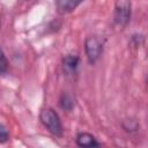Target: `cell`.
<instances>
[{
  "mask_svg": "<svg viewBox=\"0 0 148 148\" xmlns=\"http://www.w3.org/2000/svg\"><path fill=\"white\" fill-rule=\"evenodd\" d=\"M40 123L54 136H61L64 128L59 114L51 108H44L39 113Z\"/></svg>",
  "mask_w": 148,
  "mask_h": 148,
  "instance_id": "obj_1",
  "label": "cell"
},
{
  "mask_svg": "<svg viewBox=\"0 0 148 148\" xmlns=\"http://www.w3.org/2000/svg\"><path fill=\"white\" fill-rule=\"evenodd\" d=\"M84 52L90 65H95L103 52V42L97 36H89L84 40Z\"/></svg>",
  "mask_w": 148,
  "mask_h": 148,
  "instance_id": "obj_2",
  "label": "cell"
},
{
  "mask_svg": "<svg viewBox=\"0 0 148 148\" xmlns=\"http://www.w3.org/2000/svg\"><path fill=\"white\" fill-rule=\"evenodd\" d=\"M131 20V2L128 0H118L114 7L113 21L119 27H125Z\"/></svg>",
  "mask_w": 148,
  "mask_h": 148,
  "instance_id": "obj_3",
  "label": "cell"
},
{
  "mask_svg": "<svg viewBox=\"0 0 148 148\" xmlns=\"http://www.w3.org/2000/svg\"><path fill=\"white\" fill-rule=\"evenodd\" d=\"M80 64V59L77 56L74 54H67L62 58L61 65H62V71L66 75H73L76 73L77 67Z\"/></svg>",
  "mask_w": 148,
  "mask_h": 148,
  "instance_id": "obj_4",
  "label": "cell"
},
{
  "mask_svg": "<svg viewBox=\"0 0 148 148\" xmlns=\"http://www.w3.org/2000/svg\"><path fill=\"white\" fill-rule=\"evenodd\" d=\"M75 142L79 147H97L99 146V142L96 140V138L87 132H81L76 135Z\"/></svg>",
  "mask_w": 148,
  "mask_h": 148,
  "instance_id": "obj_5",
  "label": "cell"
},
{
  "mask_svg": "<svg viewBox=\"0 0 148 148\" xmlns=\"http://www.w3.org/2000/svg\"><path fill=\"white\" fill-rule=\"evenodd\" d=\"M84 0H57V9L60 14H67L77 8Z\"/></svg>",
  "mask_w": 148,
  "mask_h": 148,
  "instance_id": "obj_6",
  "label": "cell"
},
{
  "mask_svg": "<svg viewBox=\"0 0 148 148\" xmlns=\"http://www.w3.org/2000/svg\"><path fill=\"white\" fill-rule=\"evenodd\" d=\"M59 105L65 111H72L74 106V99L68 92H62L59 98Z\"/></svg>",
  "mask_w": 148,
  "mask_h": 148,
  "instance_id": "obj_7",
  "label": "cell"
},
{
  "mask_svg": "<svg viewBox=\"0 0 148 148\" xmlns=\"http://www.w3.org/2000/svg\"><path fill=\"white\" fill-rule=\"evenodd\" d=\"M139 127V124L134 120V119H125L123 121V128L126 131V132H135Z\"/></svg>",
  "mask_w": 148,
  "mask_h": 148,
  "instance_id": "obj_8",
  "label": "cell"
},
{
  "mask_svg": "<svg viewBox=\"0 0 148 148\" xmlns=\"http://www.w3.org/2000/svg\"><path fill=\"white\" fill-rule=\"evenodd\" d=\"M8 139H9V133H8L7 128L5 127V125H1L0 126V142L5 143Z\"/></svg>",
  "mask_w": 148,
  "mask_h": 148,
  "instance_id": "obj_9",
  "label": "cell"
},
{
  "mask_svg": "<svg viewBox=\"0 0 148 148\" xmlns=\"http://www.w3.org/2000/svg\"><path fill=\"white\" fill-rule=\"evenodd\" d=\"M7 67H8V61L6 59V56L5 53L2 52L1 53V61H0V71H1V74L5 75L6 71H7Z\"/></svg>",
  "mask_w": 148,
  "mask_h": 148,
  "instance_id": "obj_10",
  "label": "cell"
}]
</instances>
